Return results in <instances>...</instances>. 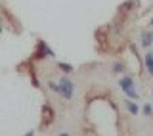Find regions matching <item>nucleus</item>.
<instances>
[{
	"label": "nucleus",
	"instance_id": "f257e3e1",
	"mask_svg": "<svg viewBox=\"0 0 153 136\" xmlns=\"http://www.w3.org/2000/svg\"><path fill=\"white\" fill-rule=\"evenodd\" d=\"M57 86H59V96L63 100H71L75 96V82L69 79V77H61L59 82H57Z\"/></svg>",
	"mask_w": 153,
	"mask_h": 136
},
{
	"label": "nucleus",
	"instance_id": "f03ea898",
	"mask_svg": "<svg viewBox=\"0 0 153 136\" xmlns=\"http://www.w3.org/2000/svg\"><path fill=\"white\" fill-rule=\"evenodd\" d=\"M119 88H121L124 94L128 96V98H132V100H138V98H140V96H138V92H136V86H134L132 77H123V79L119 81Z\"/></svg>",
	"mask_w": 153,
	"mask_h": 136
},
{
	"label": "nucleus",
	"instance_id": "7ed1b4c3",
	"mask_svg": "<svg viewBox=\"0 0 153 136\" xmlns=\"http://www.w3.org/2000/svg\"><path fill=\"white\" fill-rule=\"evenodd\" d=\"M54 56H56V54H54V50H52V48L48 46L44 40H40V42H38V52H36V58H40V60H42V58H54Z\"/></svg>",
	"mask_w": 153,
	"mask_h": 136
},
{
	"label": "nucleus",
	"instance_id": "20e7f679",
	"mask_svg": "<svg viewBox=\"0 0 153 136\" xmlns=\"http://www.w3.org/2000/svg\"><path fill=\"white\" fill-rule=\"evenodd\" d=\"M140 44H142L143 50H147V48L153 44V33L151 31H143L140 35Z\"/></svg>",
	"mask_w": 153,
	"mask_h": 136
},
{
	"label": "nucleus",
	"instance_id": "39448f33",
	"mask_svg": "<svg viewBox=\"0 0 153 136\" xmlns=\"http://www.w3.org/2000/svg\"><path fill=\"white\" fill-rule=\"evenodd\" d=\"M143 64H146L147 73L153 77V52H147V54H146V60H143Z\"/></svg>",
	"mask_w": 153,
	"mask_h": 136
},
{
	"label": "nucleus",
	"instance_id": "423d86ee",
	"mask_svg": "<svg viewBox=\"0 0 153 136\" xmlns=\"http://www.w3.org/2000/svg\"><path fill=\"white\" fill-rule=\"evenodd\" d=\"M124 108H126V111H128V113H132V115H138V111H140V108H138L134 102H130V100L124 102Z\"/></svg>",
	"mask_w": 153,
	"mask_h": 136
},
{
	"label": "nucleus",
	"instance_id": "0eeeda50",
	"mask_svg": "<svg viewBox=\"0 0 153 136\" xmlns=\"http://www.w3.org/2000/svg\"><path fill=\"white\" fill-rule=\"evenodd\" d=\"M111 71L113 73H124V64H123V61H115L113 67H111Z\"/></svg>",
	"mask_w": 153,
	"mask_h": 136
},
{
	"label": "nucleus",
	"instance_id": "6e6552de",
	"mask_svg": "<svg viewBox=\"0 0 153 136\" xmlns=\"http://www.w3.org/2000/svg\"><path fill=\"white\" fill-rule=\"evenodd\" d=\"M50 121H52V108H50V105H44V123H50Z\"/></svg>",
	"mask_w": 153,
	"mask_h": 136
},
{
	"label": "nucleus",
	"instance_id": "1a4fd4ad",
	"mask_svg": "<svg viewBox=\"0 0 153 136\" xmlns=\"http://www.w3.org/2000/svg\"><path fill=\"white\" fill-rule=\"evenodd\" d=\"M57 67H59L63 73H73V65H69V64H65V61H61V64H57Z\"/></svg>",
	"mask_w": 153,
	"mask_h": 136
},
{
	"label": "nucleus",
	"instance_id": "9d476101",
	"mask_svg": "<svg viewBox=\"0 0 153 136\" xmlns=\"http://www.w3.org/2000/svg\"><path fill=\"white\" fill-rule=\"evenodd\" d=\"M48 88H50L52 92H56V94H59V86H57V82H54V81L48 82Z\"/></svg>",
	"mask_w": 153,
	"mask_h": 136
},
{
	"label": "nucleus",
	"instance_id": "9b49d317",
	"mask_svg": "<svg viewBox=\"0 0 153 136\" xmlns=\"http://www.w3.org/2000/svg\"><path fill=\"white\" fill-rule=\"evenodd\" d=\"M143 113H146L147 117H151V115H153V105L151 104H146V105H143Z\"/></svg>",
	"mask_w": 153,
	"mask_h": 136
},
{
	"label": "nucleus",
	"instance_id": "f8f14e48",
	"mask_svg": "<svg viewBox=\"0 0 153 136\" xmlns=\"http://www.w3.org/2000/svg\"><path fill=\"white\" fill-rule=\"evenodd\" d=\"M0 35H2V25H0Z\"/></svg>",
	"mask_w": 153,
	"mask_h": 136
},
{
	"label": "nucleus",
	"instance_id": "ddd939ff",
	"mask_svg": "<svg viewBox=\"0 0 153 136\" xmlns=\"http://www.w3.org/2000/svg\"><path fill=\"white\" fill-rule=\"evenodd\" d=\"M151 27H153V19H151Z\"/></svg>",
	"mask_w": 153,
	"mask_h": 136
}]
</instances>
